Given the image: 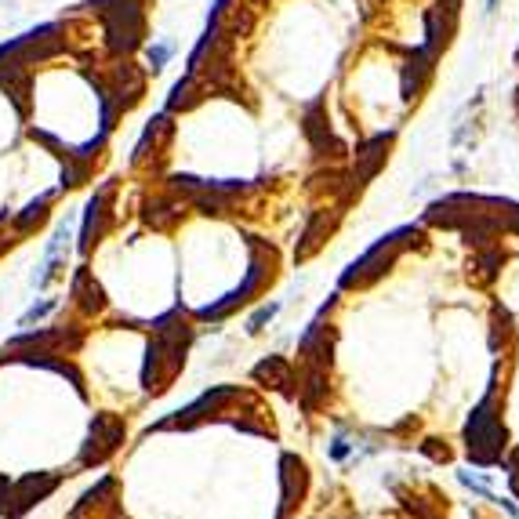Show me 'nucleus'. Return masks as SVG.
<instances>
[{
	"label": "nucleus",
	"mask_w": 519,
	"mask_h": 519,
	"mask_svg": "<svg viewBox=\"0 0 519 519\" xmlns=\"http://www.w3.org/2000/svg\"><path fill=\"white\" fill-rule=\"evenodd\" d=\"M389 138L392 135L371 138V142H367V146L356 153V164H360V167H356V186H363V182H367V178H371L374 171L385 164V146H389Z\"/></svg>",
	"instance_id": "obj_4"
},
{
	"label": "nucleus",
	"mask_w": 519,
	"mask_h": 519,
	"mask_svg": "<svg viewBox=\"0 0 519 519\" xmlns=\"http://www.w3.org/2000/svg\"><path fill=\"white\" fill-rule=\"evenodd\" d=\"M146 59H149V69H153V73H157V69H164V62L171 59V44H149Z\"/></svg>",
	"instance_id": "obj_11"
},
{
	"label": "nucleus",
	"mask_w": 519,
	"mask_h": 519,
	"mask_svg": "<svg viewBox=\"0 0 519 519\" xmlns=\"http://www.w3.org/2000/svg\"><path fill=\"white\" fill-rule=\"evenodd\" d=\"M8 498H11V483L0 476V512H8Z\"/></svg>",
	"instance_id": "obj_15"
},
{
	"label": "nucleus",
	"mask_w": 519,
	"mask_h": 519,
	"mask_svg": "<svg viewBox=\"0 0 519 519\" xmlns=\"http://www.w3.org/2000/svg\"><path fill=\"white\" fill-rule=\"evenodd\" d=\"M276 309H280V305H276V302H273V305H262V309H258V313L251 316V320H247V331H251V334L262 331V324H269V320H273Z\"/></svg>",
	"instance_id": "obj_12"
},
{
	"label": "nucleus",
	"mask_w": 519,
	"mask_h": 519,
	"mask_svg": "<svg viewBox=\"0 0 519 519\" xmlns=\"http://www.w3.org/2000/svg\"><path fill=\"white\" fill-rule=\"evenodd\" d=\"M494 4H498V0H487V11H494Z\"/></svg>",
	"instance_id": "obj_16"
},
{
	"label": "nucleus",
	"mask_w": 519,
	"mask_h": 519,
	"mask_svg": "<svg viewBox=\"0 0 519 519\" xmlns=\"http://www.w3.org/2000/svg\"><path fill=\"white\" fill-rule=\"evenodd\" d=\"M120 436H124V429H120L117 422L98 418V422L91 425V440H88V447H84V454H80V461H102L120 443Z\"/></svg>",
	"instance_id": "obj_3"
},
{
	"label": "nucleus",
	"mask_w": 519,
	"mask_h": 519,
	"mask_svg": "<svg viewBox=\"0 0 519 519\" xmlns=\"http://www.w3.org/2000/svg\"><path fill=\"white\" fill-rule=\"evenodd\" d=\"M509 483H512V490L519 494V451L512 454V461H509Z\"/></svg>",
	"instance_id": "obj_14"
},
{
	"label": "nucleus",
	"mask_w": 519,
	"mask_h": 519,
	"mask_svg": "<svg viewBox=\"0 0 519 519\" xmlns=\"http://www.w3.org/2000/svg\"><path fill=\"white\" fill-rule=\"evenodd\" d=\"M51 309H55V302H40V305H33L30 313L22 316V327L26 324H33V320H37V316H44V313H51Z\"/></svg>",
	"instance_id": "obj_13"
},
{
	"label": "nucleus",
	"mask_w": 519,
	"mask_h": 519,
	"mask_svg": "<svg viewBox=\"0 0 519 519\" xmlns=\"http://www.w3.org/2000/svg\"><path fill=\"white\" fill-rule=\"evenodd\" d=\"M73 298H80V305H84V313H98L102 309V287L91 280L88 269H80L77 276H73Z\"/></svg>",
	"instance_id": "obj_5"
},
{
	"label": "nucleus",
	"mask_w": 519,
	"mask_h": 519,
	"mask_svg": "<svg viewBox=\"0 0 519 519\" xmlns=\"http://www.w3.org/2000/svg\"><path fill=\"white\" fill-rule=\"evenodd\" d=\"M167 128H171V120H167V117L149 120V128L142 131V138H138L135 153H131V164H138V160H146V157H149V146H157V138L167 135Z\"/></svg>",
	"instance_id": "obj_7"
},
{
	"label": "nucleus",
	"mask_w": 519,
	"mask_h": 519,
	"mask_svg": "<svg viewBox=\"0 0 519 519\" xmlns=\"http://www.w3.org/2000/svg\"><path fill=\"white\" fill-rule=\"evenodd\" d=\"M51 487H55V480H51V476H44V480H37V476H26V480L19 483V490H15V501H19V505H15V512H22L26 505H33L37 498H44Z\"/></svg>",
	"instance_id": "obj_6"
},
{
	"label": "nucleus",
	"mask_w": 519,
	"mask_h": 519,
	"mask_svg": "<svg viewBox=\"0 0 519 519\" xmlns=\"http://www.w3.org/2000/svg\"><path fill=\"white\" fill-rule=\"evenodd\" d=\"M48 204H51V193H44V196H37V200H33L30 207H26V211H22L19 218H15V226L19 229H33L40 222V218H44V211H48Z\"/></svg>",
	"instance_id": "obj_10"
},
{
	"label": "nucleus",
	"mask_w": 519,
	"mask_h": 519,
	"mask_svg": "<svg viewBox=\"0 0 519 519\" xmlns=\"http://www.w3.org/2000/svg\"><path fill=\"white\" fill-rule=\"evenodd\" d=\"M255 378H262V382L269 378L273 385H291V367H287L284 360H276V356H273V360L258 363V367H255Z\"/></svg>",
	"instance_id": "obj_9"
},
{
	"label": "nucleus",
	"mask_w": 519,
	"mask_h": 519,
	"mask_svg": "<svg viewBox=\"0 0 519 519\" xmlns=\"http://www.w3.org/2000/svg\"><path fill=\"white\" fill-rule=\"evenodd\" d=\"M465 440H469V454L472 461L480 465H494L501 458V443H505V429L494 418V389L483 396V403L472 411L469 429H465Z\"/></svg>",
	"instance_id": "obj_1"
},
{
	"label": "nucleus",
	"mask_w": 519,
	"mask_h": 519,
	"mask_svg": "<svg viewBox=\"0 0 519 519\" xmlns=\"http://www.w3.org/2000/svg\"><path fill=\"white\" fill-rule=\"evenodd\" d=\"M305 135H309V142H313L316 149H327V146H334L331 128H327V120L320 117V106H313V109H309V117H305Z\"/></svg>",
	"instance_id": "obj_8"
},
{
	"label": "nucleus",
	"mask_w": 519,
	"mask_h": 519,
	"mask_svg": "<svg viewBox=\"0 0 519 519\" xmlns=\"http://www.w3.org/2000/svg\"><path fill=\"white\" fill-rule=\"evenodd\" d=\"M109 193H113V186H102V189H98V193L88 200V215H84V229H80V255H88L91 244H95L98 233H102V226H106Z\"/></svg>",
	"instance_id": "obj_2"
}]
</instances>
